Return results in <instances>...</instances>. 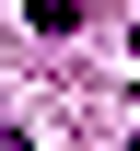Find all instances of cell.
Segmentation results:
<instances>
[{
	"mask_svg": "<svg viewBox=\"0 0 140 151\" xmlns=\"http://www.w3.org/2000/svg\"><path fill=\"white\" fill-rule=\"evenodd\" d=\"M0 151H23V128H12V116H0Z\"/></svg>",
	"mask_w": 140,
	"mask_h": 151,
	"instance_id": "cell-1",
	"label": "cell"
}]
</instances>
